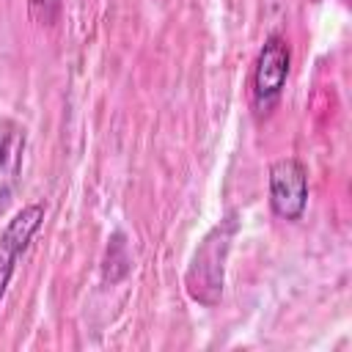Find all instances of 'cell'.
I'll return each instance as SVG.
<instances>
[{"instance_id": "obj_1", "label": "cell", "mask_w": 352, "mask_h": 352, "mask_svg": "<svg viewBox=\"0 0 352 352\" xmlns=\"http://www.w3.org/2000/svg\"><path fill=\"white\" fill-rule=\"evenodd\" d=\"M239 223H236V214L228 212L204 239L201 245L195 248L192 253V261L187 267V275H184V286H187V294L212 308L220 302L223 297V283H226V258H228V250H231V239L236 234Z\"/></svg>"}, {"instance_id": "obj_2", "label": "cell", "mask_w": 352, "mask_h": 352, "mask_svg": "<svg viewBox=\"0 0 352 352\" xmlns=\"http://www.w3.org/2000/svg\"><path fill=\"white\" fill-rule=\"evenodd\" d=\"M289 69H292V50L286 38L278 33L267 36L264 47L258 50V58L253 66V82H250V99H253V110L258 118L270 116L275 104L280 102Z\"/></svg>"}, {"instance_id": "obj_3", "label": "cell", "mask_w": 352, "mask_h": 352, "mask_svg": "<svg viewBox=\"0 0 352 352\" xmlns=\"http://www.w3.org/2000/svg\"><path fill=\"white\" fill-rule=\"evenodd\" d=\"M270 206L280 220H300L308 209V168L297 157L270 165Z\"/></svg>"}, {"instance_id": "obj_4", "label": "cell", "mask_w": 352, "mask_h": 352, "mask_svg": "<svg viewBox=\"0 0 352 352\" xmlns=\"http://www.w3.org/2000/svg\"><path fill=\"white\" fill-rule=\"evenodd\" d=\"M44 214H47L44 204H28L8 220L6 231L0 234V305H3V297L8 292L11 278L16 272V261L28 250L30 239L38 234Z\"/></svg>"}, {"instance_id": "obj_5", "label": "cell", "mask_w": 352, "mask_h": 352, "mask_svg": "<svg viewBox=\"0 0 352 352\" xmlns=\"http://www.w3.org/2000/svg\"><path fill=\"white\" fill-rule=\"evenodd\" d=\"M28 135L14 118H0V214L8 209L22 173Z\"/></svg>"}, {"instance_id": "obj_6", "label": "cell", "mask_w": 352, "mask_h": 352, "mask_svg": "<svg viewBox=\"0 0 352 352\" xmlns=\"http://www.w3.org/2000/svg\"><path fill=\"white\" fill-rule=\"evenodd\" d=\"M129 264H132V258H129V250H126V239H124L121 231H116V234L110 236L107 256H104V278H107L110 283L121 280V278L129 272Z\"/></svg>"}, {"instance_id": "obj_7", "label": "cell", "mask_w": 352, "mask_h": 352, "mask_svg": "<svg viewBox=\"0 0 352 352\" xmlns=\"http://www.w3.org/2000/svg\"><path fill=\"white\" fill-rule=\"evenodd\" d=\"M58 11H60V0H30V14L41 25H52Z\"/></svg>"}]
</instances>
